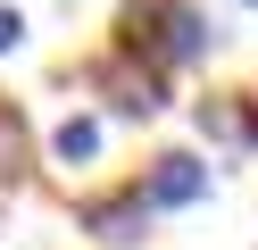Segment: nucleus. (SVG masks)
<instances>
[{
	"label": "nucleus",
	"instance_id": "obj_1",
	"mask_svg": "<svg viewBox=\"0 0 258 250\" xmlns=\"http://www.w3.org/2000/svg\"><path fill=\"white\" fill-rule=\"evenodd\" d=\"M208 42H217V25L191 0H134L125 9V50H150L167 67H191V59H208Z\"/></svg>",
	"mask_w": 258,
	"mask_h": 250
},
{
	"label": "nucleus",
	"instance_id": "obj_2",
	"mask_svg": "<svg viewBox=\"0 0 258 250\" xmlns=\"http://www.w3.org/2000/svg\"><path fill=\"white\" fill-rule=\"evenodd\" d=\"M134 192H142V209H191V200H208V167L191 150H167V159H150V175Z\"/></svg>",
	"mask_w": 258,
	"mask_h": 250
},
{
	"label": "nucleus",
	"instance_id": "obj_3",
	"mask_svg": "<svg viewBox=\"0 0 258 250\" xmlns=\"http://www.w3.org/2000/svg\"><path fill=\"white\" fill-rule=\"evenodd\" d=\"M100 100H108L117 117H158V109H167V83H158V67L108 59V67H100Z\"/></svg>",
	"mask_w": 258,
	"mask_h": 250
},
{
	"label": "nucleus",
	"instance_id": "obj_4",
	"mask_svg": "<svg viewBox=\"0 0 258 250\" xmlns=\"http://www.w3.org/2000/svg\"><path fill=\"white\" fill-rule=\"evenodd\" d=\"M84 225L100 233L108 250H134L142 233H150V209H142V192H108V200H84Z\"/></svg>",
	"mask_w": 258,
	"mask_h": 250
},
{
	"label": "nucleus",
	"instance_id": "obj_5",
	"mask_svg": "<svg viewBox=\"0 0 258 250\" xmlns=\"http://www.w3.org/2000/svg\"><path fill=\"white\" fill-rule=\"evenodd\" d=\"M200 133H217V142L250 150V142H258V109H233V100H200Z\"/></svg>",
	"mask_w": 258,
	"mask_h": 250
},
{
	"label": "nucleus",
	"instance_id": "obj_6",
	"mask_svg": "<svg viewBox=\"0 0 258 250\" xmlns=\"http://www.w3.org/2000/svg\"><path fill=\"white\" fill-rule=\"evenodd\" d=\"M50 150H58V167H92L100 159V117H67L50 133Z\"/></svg>",
	"mask_w": 258,
	"mask_h": 250
},
{
	"label": "nucleus",
	"instance_id": "obj_7",
	"mask_svg": "<svg viewBox=\"0 0 258 250\" xmlns=\"http://www.w3.org/2000/svg\"><path fill=\"white\" fill-rule=\"evenodd\" d=\"M25 175V117L0 100V183H17Z\"/></svg>",
	"mask_w": 258,
	"mask_h": 250
},
{
	"label": "nucleus",
	"instance_id": "obj_8",
	"mask_svg": "<svg viewBox=\"0 0 258 250\" xmlns=\"http://www.w3.org/2000/svg\"><path fill=\"white\" fill-rule=\"evenodd\" d=\"M17 42H25V17H17V9H0V59H9Z\"/></svg>",
	"mask_w": 258,
	"mask_h": 250
},
{
	"label": "nucleus",
	"instance_id": "obj_9",
	"mask_svg": "<svg viewBox=\"0 0 258 250\" xmlns=\"http://www.w3.org/2000/svg\"><path fill=\"white\" fill-rule=\"evenodd\" d=\"M250 9H258V0H250Z\"/></svg>",
	"mask_w": 258,
	"mask_h": 250
}]
</instances>
